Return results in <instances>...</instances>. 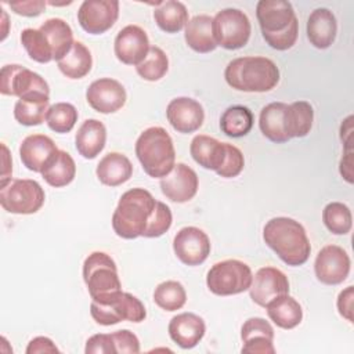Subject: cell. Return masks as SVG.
<instances>
[{"label": "cell", "mask_w": 354, "mask_h": 354, "mask_svg": "<svg viewBox=\"0 0 354 354\" xmlns=\"http://www.w3.org/2000/svg\"><path fill=\"white\" fill-rule=\"evenodd\" d=\"M119 17L116 0H84L77 10V21L90 35H101L109 30Z\"/></svg>", "instance_id": "8fae6325"}, {"label": "cell", "mask_w": 354, "mask_h": 354, "mask_svg": "<svg viewBox=\"0 0 354 354\" xmlns=\"http://www.w3.org/2000/svg\"><path fill=\"white\" fill-rule=\"evenodd\" d=\"M256 17L266 43L279 51L289 50L297 40L299 22L295 10L285 0H260Z\"/></svg>", "instance_id": "7a4b0ae2"}, {"label": "cell", "mask_w": 354, "mask_h": 354, "mask_svg": "<svg viewBox=\"0 0 354 354\" xmlns=\"http://www.w3.org/2000/svg\"><path fill=\"white\" fill-rule=\"evenodd\" d=\"M91 53L82 41H75L71 51L61 61H58V69L69 79L84 77L91 71Z\"/></svg>", "instance_id": "836d02e7"}, {"label": "cell", "mask_w": 354, "mask_h": 354, "mask_svg": "<svg viewBox=\"0 0 354 354\" xmlns=\"http://www.w3.org/2000/svg\"><path fill=\"white\" fill-rule=\"evenodd\" d=\"M306 30L308 41L315 48L325 50L330 47L337 33V21L335 14L324 7L315 8L307 19Z\"/></svg>", "instance_id": "7402d4cb"}, {"label": "cell", "mask_w": 354, "mask_h": 354, "mask_svg": "<svg viewBox=\"0 0 354 354\" xmlns=\"http://www.w3.org/2000/svg\"><path fill=\"white\" fill-rule=\"evenodd\" d=\"M171 223H173V216H171L170 207L166 203L156 201V206L153 209L152 216L149 217V221L147 224V228L142 236L145 238L162 236L165 232L170 230Z\"/></svg>", "instance_id": "60d3db41"}, {"label": "cell", "mask_w": 354, "mask_h": 354, "mask_svg": "<svg viewBox=\"0 0 354 354\" xmlns=\"http://www.w3.org/2000/svg\"><path fill=\"white\" fill-rule=\"evenodd\" d=\"M30 91L50 93L48 83L36 72L18 65H4L0 72V93L3 95L22 97Z\"/></svg>", "instance_id": "4fadbf2b"}, {"label": "cell", "mask_w": 354, "mask_h": 354, "mask_svg": "<svg viewBox=\"0 0 354 354\" xmlns=\"http://www.w3.org/2000/svg\"><path fill=\"white\" fill-rule=\"evenodd\" d=\"M8 6L18 15L37 17L44 11L47 3L43 0H35V1L29 0V1H12V3H8Z\"/></svg>", "instance_id": "bcb514c9"}, {"label": "cell", "mask_w": 354, "mask_h": 354, "mask_svg": "<svg viewBox=\"0 0 354 354\" xmlns=\"http://www.w3.org/2000/svg\"><path fill=\"white\" fill-rule=\"evenodd\" d=\"M169 335L181 348L195 347L205 336V321L194 313H181L169 322Z\"/></svg>", "instance_id": "44dd1931"}, {"label": "cell", "mask_w": 354, "mask_h": 354, "mask_svg": "<svg viewBox=\"0 0 354 354\" xmlns=\"http://www.w3.org/2000/svg\"><path fill=\"white\" fill-rule=\"evenodd\" d=\"M50 109V93L30 91L18 98L14 105V118L24 126L41 124Z\"/></svg>", "instance_id": "603a6c76"}, {"label": "cell", "mask_w": 354, "mask_h": 354, "mask_svg": "<svg viewBox=\"0 0 354 354\" xmlns=\"http://www.w3.org/2000/svg\"><path fill=\"white\" fill-rule=\"evenodd\" d=\"M224 77L227 84L238 91L264 93L278 84L279 69L267 57H239L227 64Z\"/></svg>", "instance_id": "3957f363"}, {"label": "cell", "mask_w": 354, "mask_h": 354, "mask_svg": "<svg viewBox=\"0 0 354 354\" xmlns=\"http://www.w3.org/2000/svg\"><path fill=\"white\" fill-rule=\"evenodd\" d=\"M340 140L344 144L346 151H353V116H347L340 126Z\"/></svg>", "instance_id": "681fc988"}, {"label": "cell", "mask_w": 354, "mask_h": 354, "mask_svg": "<svg viewBox=\"0 0 354 354\" xmlns=\"http://www.w3.org/2000/svg\"><path fill=\"white\" fill-rule=\"evenodd\" d=\"M95 174L101 184L106 187H118L130 180L133 165L126 155L109 152L97 165Z\"/></svg>", "instance_id": "484cf974"}, {"label": "cell", "mask_w": 354, "mask_h": 354, "mask_svg": "<svg viewBox=\"0 0 354 354\" xmlns=\"http://www.w3.org/2000/svg\"><path fill=\"white\" fill-rule=\"evenodd\" d=\"M136 71L140 75V77H142L144 80L156 82L167 73L169 58L160 47L151 46L147 58L140 65L136 66Z\"/></svg>", "instance_id": "f35d334b"}, {"label": "cell", "mask_w": 354, "mask_h": 354, "mask_svg": "<svg viewBox=\"0 0 354 354\" xmlns=\"http://www.w3.org/2000/svg\"><path fill=\"white\" fill-rule=\"evenodd\" d=\"M149 39L147 32L138 25H127L115 37L113 51L116 58L126 65H140L149 53Z\"/></svg>", "instance_id": "9a60e30c"}, {"label": "cell", "mask_w": 354, "mask_h": 354, "mask_svg": "<svg viewBox=\"0 0 354 354\" xmlns=\"http://www.w3.org/2000/svg\"><path fill=\"white\" fill-rule=\"evenodd\" d=\"M212 30L217 46L225 50H238L248 44L252 25L243 11L238 8H224L214 15Z\"/></svg>", "instance_id": "30bf717a"}, {"label": "cell", "mask_w": 354, "mask_h": 354, "mask_svg": "<svg viewBox=\"0 0 354 354\" xmlns=\"http://www.w3.org/2000/svg\"><path fill=\"white\" fill-rule=\"evenodd\" d=\"M86 354H116L111 333H97L86 342Z\"/></svg>", "instance_id": "f6af8a7d"}, {"label": "cell", "mask_w": 354, "mask_h": 354, "mask_svg": "<svg viewBox=\"0 0 354 354\" xmlns=\"http://www.w3.org/2000/svg\"><path fill=\"white\" fill-rule=\"evenodd\" d=\"M252 281L253 274L250 267L235 259L213 264L206 275L209 290L217 296H231L249 290Z\"/></svg>", "instance_id": "ba28073f"}, {"label": "cell", "mask_w": 354, "mask_h": 354, "mask_svg": "<svg viewBox=\"0 0 354 354\" xmlns=\"http://www.w3.org/2000/svg\"><path fill=\"white\" fill-rule=\"evenodd\" d=\"M285 108V102H271L261 109L259 118V127L264 137L277 144L289 141L283 129Z\"/></svg>", "instance_id": "d6a6232c"}, {"label": "cell", "mask_w": 354, "mask_h": 354, "mask_svg": "<svg viewBox=\"0 0 354 354\" xmlns=\"http://www.w3.org/2000/svg\"><path fill=\"white\" fill-rule=\"evenodd\" d=\"M21 43L26 50L28 55L30 57V59L33 61L40 64H47L51 59H54L51 47L40 29H33V28L24 29L21 32Z\"/></svg>", "instance_id": "74e56055"}, {"label": "cell", "mask_w": 354, "mask_h": 354, "mask_svg": "<svg viewBox=\"0 0 354 354\" xmlns=\"http://www.w3.org/2000/svg\"><path fill=\"white\" fill-rule=\"evenodd\" d=\"M58 151L55 142L46 134H30L19 145V156L24 166L35 173H40L47 160Z\"/></svg>", "instance_id": "ffe728a7"}, {"label": "cell", "mask_w": 354, "mask_h": 354, "mask_svg": "<svg viewBox=\"0 0 354 354\" xmlns=\"http://www.w3.org/2000/svg\"><path fill=\"white\" fill-rule=\"evenodd\" d=\"M199 187V180L192 167L185 163L174 165L173 170L160 178L162 194L171 202L184 203L191 201Z\"/></svg>", "instance_id": "e0dca14e"}, {"label": "cell", "mask_w": 354, "mask_h": 354, "mask_svg": "<svg viewBox=\"0 0 354 354\" xmlns=\"http://www.w3.org/2000/svg\"><path fill=\"white\" fill-rule=\"evenodd\" d=\"M166 116L176 131L189 134L203 124L205 111L196 100L189 97H177L167 104Z\"/></svg>", "instance_id": "d6986e66"}, {"label": "cell", "mask_w": 354, "mask_h": 354, "mask_svg": "<svg viewBox=\"0 0 354 354\" xmlns=\"http://www.w3.org/2000/svg\"><path fill=\"white\" fill-rule=\"evenodd\" d=\"M90 314L93 319L104 326L119 324L120 321L142 322L147 311L140 299L127 292H119L106 303H90Z\"/></svg>", "instance_id": "9c48e42d"}, {"label": "cell", "mask_w": 354, "mask_h": 354, "mask_svg": "<svg viewBox=\"0 0 354 354\" xmlns=\"http://www.w3.org/2000/svg\"><path fill=\"white\" fill-rule=\"evenodd\" d=\"M314 120V111L310 102L307 101H295L286 104L283 112V129L288 138H301L306 137Z\"/></svg>", "instance_id": "f1b7e54d"}, {"label": "cell", "mask_w": 354, "mask_h": 354, "mask_svg": "<svg viewBox=\"0 0 354 354\" xmlns=\"http://www.w3.org/2000/svg\"><path fill=\"white\" fill-rule=\"evenodd\" d=\"M253 113L248 106L232 105L228 106L220 118L221 131L232 138L246 136L253 127Z\"/></svg>", "instance_id": "e575fe53"}, {"label": "cell", "mask_w": 354, "mask_h": 354, "mask_svg": "<svg viewBox=\"0 0 354 354\" xmlns=\"http://www.w3.org/2000/svg\"><path fill=\"white\" fill-rule=\"evenodd\" d=\"M340 174L347 183H353V151H346L339 165Z\"/></svg>", "instance_id": "f907efd6"}, {"label": "cell", "mask_w": 354, "mask_h": 354, "mask_svg": "<svg viewBox=\"0 0 354 354\" xmlns=\"http://www.w3.org/2000/svg\"><path fill=\"white\" fill-rule=\"evenodd\" d=\"M83 279L91 300L95 303H106L116 293L122 292L116 263L104 252H93L86 257Z\"/></svg>", "instance_id": "8992f818"}, {"label": "cell", "mask_w": 354, "mask_h": 354, "mask_svg": "<svg viewBox=\"0 0 354 354\" xmlns=\"http://www.w3.org/2000/svg\"><path fill=\"white\" fill-rule=\"evenodd\" d=\"M353 297H354V289L353 286H347L344 290H342L337 296V310L339 314L346 318L348 322H353Z\"/></svg>", "instance_id": "7dc6e473"}, {"label": "cell", "mask_w": 354, "mask_h": 354, "mask_svg": "<svg viewBox=\"0 0 354 354\" xmlns=\"http://www.w3.org/2000/svg\"><path fill=\"white\" fill-rule=\"evenodd\" d=\"M210 239L205 231L198 227L181 228L173 239V250L177 259L185 266H199L210 254Z\"/></svg>", "instance_id": "5bb4252c"}, {"label": "cell", "mask_w": 354, "mask_h": 354, "mask_svg": "<svg viewBox=\"0 0 354 354\" xmlns=\"http://www.w3.org/2000/svg\"><path fill=\"white\" fill-rule=\"evenodd\" d=\"M77 109L69 102H57L50 106L46 122L55 133H69L77 122Z\"/></svg>", "instance_id": "ab89813d"}, {"label": "cell", "mask_w": 354, "mask_h": 354, "mask_svg": "<svg viewBox=\"0 0 354 354\" xmlns=\"http://www.w3.org/2000/svg\"><path fill=\"white\" fill-rule=\"evenodd\" d=\"M156 206V199L144 188H131L126 191L112 214V228L123 239H136L142 236L149 217Z\"/></svg>", "instance_id": "277c9868"}, {"label": "cell", "mask_w": 354, "mask_h": 354, "mask_svg": "<svg viewBox=\"0 0 354 354\" xmlns=\"http://www.w3.org/2000/svg\"><path fill=\"white\" fill-rule=\"evenodd\" d=\"M1 149H3V171H1V180H0V183H4V181H7V180L11 178L12 166H11L8 149H7V147H6L4 144H1Z\"/></svg>", "instance_id": "816d5d0a"}, {"label": "cell", "mask_w": 354, "mask_h": 354, "mask_svg": "<svg viewBox=\"0 0 354 354\" xmlns=\"http://www.w3.org/2000/svg\"><path fill=\"white\" fill-rule=\"evenodd\" d=\"M263 239L277 256L288 266L304 264L311 252V245L304 227L290 217H274L263 228Z\"/></svg>", "instance_id": "6da1fadb"}, {"label": "cell", "mask_w": 354, "mask_h": 354, "mask_svg": "<svg viewBox=\"0 0 354 354\" xmlns=\"http://www.w3.org/2000/svg\"><path fill=\"white\" fill-rule=\"evenodd\" d=\"M46 36L51 51L53 58L58 62L61 61L73 47V32L68 22L61 18H48L39 28Z\"/></svg>", "instance_id": "83f0119b"}, {"label": "cell", "mask_w": 354, "mask_h": 354, "mask_svg": "<svg viewBox=\"0 0 354 354\" xmlns=\"http://www.w3.org/2000/svg\"><path fill=\"white\" fill-rule=\"evenodd\" d=\"M40 173L48 185L61 188L73 181L76 176V163L66 151L58 149L47 160Z\"/></svg>", "instance_id": "f546056e"}, {"label": "cell", "mask_w": 354, "mask_h": 354, "mask_svg": "<svg viewBox=\"0 0 354 354\" xmlns=\"http://www.w3.org/2000/svg\"><path fill=\"white\" fill-rule=\"evenodd\" d=\"M266 310L268 318L282 329H293L303 319L301 306L289 293L272 299L266 306Z\"/></svg>", "instance_id": "4dcf8cb0"}, {"label": "cell", "mask_w": 354, "mask_h": 354, "mask_svg": "<svg viewBox=\"0 0 354 354\" xmlns=\"http://www.w3.org/2000/svg\"><path fill=\"white\" fill-rule=\"evenodd\" d=\"M156 25L166 33H177L188 24V10L181 1H160L153 10Z\"/></svg>", "instance_id": "1f68e13d"}, {"label": "cell", "mask_w": 354, "mask_h": 354, "mask_svg": "<svg viewBox=\"0 0 354 354\" xmlns=\"http://www.w3.org/2000/svg\"><path fill=\"white\" fill-rule=\"evenodd\" d=\"M254 336H267L274 339V329L271 324L261 317H252L246 319L241 328V339L245 342Z\"/></svg>", "instance_id": "7bdbcfd3"}, {"label": "cell", "mask_w": 354, "mask_h": 354, "mask_svg": "<svg viewBox=\"0 0 354 354\" xmlns=\"http://www.w3.org/2000/svg\"><path fill=\"white\" fill-rule=\"evenodd\" d=\"M249 293L257 306L266 307L272 299L289 293L288 277L275 267H263L254 274Z\"/></svg>", "instance_id": "ac0fdd59"}, {"label": "cell", "mask_w": 354, "mask_h": 354, "mask_svg": "<svg viewBox=\"0 0 354 354\" xmlns=\"http://www.w3.org/2000/svg\"><path fill=\"white\" fill-rule=\"evenodd\" d=\"M112 340L115 344L116 354L119 353H138L140 351V340L138 337L130 332L129 329H120L116 332H112Z\"/></svg>", "instance_id": "ee69618b"}, {"label": "cell", "mask_w": 354, "mask_h": 354, "mask_svg": "<svg viewBox=\"0 0 354 354\" xmlns=\"http://www.w3.org/2000/svg\"><path fill=\"white\" fill-rule=\"evenodd\" d=\"M225 149H227L225 160H224L223 166L216 173L224 178H234V177L239 176L241 171L243 170L245 158H243V153L241 152V149L232 144L225 142Z\"/></svg>", "instance_id": "b9f144b4"}, {"label": "cell", "mask_w": 354, "mask_h": 354, "mask_svg": "<svg viewBox=\"0 0 354 354\" xmlns=\"http://www.w3.org/2000/svg\"><path fill=\"white\" fill-rule=\"evenodd\" d=\"M136 155L144 171L153 178L167 176L176 165V149L169 133L159 126L148 127L136 141Z\"/></svg>", "instance_id": "5b68a950"}, {"label": "cell", "mask_w": 354, "mask_h": 354, "mask_svg": "<svg viewBox=\"0 0 354 354\" xmlns=\"http://www.w3.org/2000/svg\"><path fill=\"white\" fill-rule=\"evenodd\" d=\"M86 100L94 111L113 113L126 104L127 94L120 82L111 77H101L87 87Z\"/></svg>", "instance_id": "2e32d148"}, {"label": "cell", "mask_w": 354, "mask_h": 354, "mask_svg": "<svg viewBox=\"0 0 354 354\" xmlns=\"http://www.w3.org/2000/svg\"><path fill=\"white\" fill-rule=\"evenodd\" d=\"M46 195L41 185L30 178H10L0 183V205L14 214H33L41 209Z\"/></svg>", "instance_id": "52a82bcc"}, {"label": "cell", "mask_w": 354, "mask_h": 354, "mask_svg": "<svg viewBox=\"0 0 354 354\" xmlns=\"http://www.w3.org/2000/svg\"><path fill=\"white\" fill-rule=\"evenodd\" d=\"M153 301L165 311H177L187 301V292L177 281L160 282L153 290Z\"/></svg>", "instance_id": "d590c367"}, {"label": "cell", "mask_w": 354, "mask_h": 354, "mask_svg": "<svg viewBox=\"0 0 354 354\" xmlns=\"http://www.w3.org/2000/svg\"><path fill=\"white\" fill-rule=\"evenodd\" d=\"M325 227L335 235H346L353 227L351 210L342 202H330L322 210Z\"/></svg>", "instance_id": "8d00e7d4"}, {"label": "cell", "mask_w": 354, "mask_h": 354, "mask_svg": "<svg viewBox=\"0 0 354 354\" xmlns=\"http://www.w3.org/2000/svg\"><path fill=\"white\" fill-rule=\"evenodd\" d=\"M106 142V129L101 120H84L75 136V145L84 159H94L104 149Z\"/></svg>", "instance_id": "d4e9b609"}, {"label": "cell", "mask_w": 354, "mask_h": 354, "mask_svg": "<svg viewBox=\"0 0 354 354\" xmlns=\"http://www.w3.org/2000/svg\"><path fill=\"white\" fill-rule=\"evenodd\" d=\"M351 261L347 252L337 245L324 246L314 261L315 277L321 283L339 285L350 274Z\"/></svg>", "instance_id": "7c38bea8"}, {"label": "cell", "mask_w": 354, "mask_h": 354, "mask_svg": "<svg viewBox=\"0 0 354 354\" xmlns=\"http://www.w3.org/2000/svg\"><path fill=\"white\" fill-rule=\"evenodd\" d=\"M189 152L199 166L214 171L223 166L227 155L225 142H220L206 134H198L192 138Z\"/></svg>", "instance_id": "cb8c5ba5"}, {"label": "cell", "mask_w": 354, "mask_h": 354, "mask_svg": "<svg viewBox=\"0 0 354 354\" xmlns=\"http://www.w3.org/2000/svg\"><path fill=\"white\" fill-rule=\"evenodd\" d=\"M213 18L206 14L195 15L185 25L184 39L189 48L196 53L206 54L217 48V43L212 30Z\"/></svg>", "instance_id": "4316f807"}, {"label": "cell", "mask_w": 354, "mask_h": 354, "mask_svg": "<svg viewBox=\"0 0 354 354\" xmlns=\"http://www.w3.org/2000/svg\"><path fill=\"white\" fill-rule=\"evenodd\" d=\"M26 354H36V353H59L55 343L46 337V336H37L33 337L26 347Z\"/></svg>", "instance_id": "c3c4849f"}]
</instances>
